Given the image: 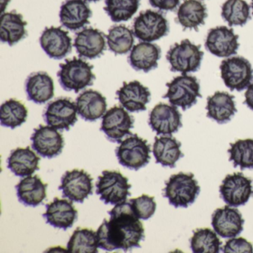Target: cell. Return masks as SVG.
Here are the masks:
<instances>
[{
    "instance_id": "6da1fadb",
    "label": "cell",
    "mask_w": 253,
    "mask_h": 253,
    "mask_svg": "<svg viewBox=\"0 0 253 253\" xmlns=\"http://www.w3.org/2000/svg\"><path fill=\"white\" fill-rule=\"evenodd\" d=\"M108 213L110 219H104L97 231L99 248L108 252L140 248L145 229L129 201L117 204Z\"/></svg>"
},
{
    "instance_id": "7a4b0ae2",
    "label": "cell",
    "mask_w": 253,
    "mask_h": 253,
    "mask_svg": "<svg viewBox=\"0 0 253 253\" xmlns=\"http://www.w3.org/2000/svg\"><path fill=\"white\" fill-rule=\"evenodd\" d=\"M192 173L179 172L172 174L166 182L164 197L175 208H187L195 202L201 188Z\"/></svg>"
},
{
    "instance_id": "3957f363",
    "label": "cell",
    "mask_w": 253,
    "mask_h": 253,
    "mask_svg": "<svg viewBox=\"0 0 253 253\" xmlns=\"http://www.w3.org/2000/svg\"><path fill=\"white\" fill-rule=\"evenodd\" d=\"M92 69L93 66L81 59L74 57L72 60H66L60 65V71L57 73L59 83L65 91L78 93L93 85L95 75Z\"/></svg>"
},
{
    "instance_id": "277c9868",
    "label": "cell",
    "mask_w": 253,
    "mask_h": 253,
    "mask_svg": "<svg viewBox=\"0 0 253 253\" xmlns=\"http://www.w3.org/2000/svg\"><path fill=\"white\" fill-rule=\"evenodd\" d=\"M203 57L201 45H195L189 40L174 44L167 54L171 72H180L182 75L197 72L201 67Z\"/></svg>"
},
{
    "instance_id": "5b68a950",
    "label": "cell",
    "mask_w": 253,
    "mask_h": 253,
    "mask_svg": "<svg viewBox=\"0 0 253 253\" xmlns=\"http://www.w3.org/2000/svg\"><path fill=\"white\" fill-rule=\"evenodd\" d=\"M115 153L121 165L134 171L146 167L151 160L150 145L136 134L123 140Z\"/></svg>"
},
{
    "instance_id": "8992f818",
    "label": "cell",
    "mask_w": 253,
    "mask_h": 253,
    "mask_svg": "<svg viewBox=\"0 0 253 253\" xmlns=\"http://www.w3.org/2000/svg\"><path fill=\"white\" fill-rule=\"evenodd\" d=\"M131 184L127 177L117 171L105 170L98 177L96 183V194L105 204L117 205L126 201L131 196Z\"/></svg>"
},
{
    "instance_id": "52a82bcc",
    "label": "cell",
    "mask_w": 253,
    "mask_h": 253,
    "mask_svg": "<svg viewBox=\"0 0 253 253\" xmlns=\"http://www.w3.org/2000/svg\"><path fill=\"white\" fill-rule=\"evenodd\" d=\"M168 91L164 96L173 106L180 107L183 111L193 106L201 97L199 82L195 77L183 75L174 78L167 84Z\"/></svg>"
},
{
    "instance_id": "ba28073f",
    "label": "cell",
    "mask_w": 253,
    "mask_h": 253,
    "mask_svg": "<svg viewBox=\"0 0 253 253\" xmlns=\"http://www.w3.org/2000/svg\"><path fill=\"white\" fill-rule=\"evenodd\" d=\"M169 32V25L164 14L152 10L140 13L133 23L134 37L143 42L158 41L167 36Z\"/></svg>"
},
{
    "instance_id": "9c48e42d",
    "label": "cell",
    "mask_w": 253,
    "mask_h": 253,
    "mask_svg": "<svg viewBox=\"0 0 253 253\" xmlns=\"http://www.w3.org/2000/svg\"><path fill=\"white\" fill-rule=\"evenodd\" d=\"M220 69L221 78L231 91H243L253 80V68L244 57H234L223 60Z\"/></svg>"
},
{
    "instance_id": "30bf717a",
    "label": "cell",
    "mask_w": 253,
    "mask_h": 253,
    "mask_svg": "<svg viewBox=\"0 0 253 253\" xmlns=\"http://www.w3.org/2000/svg\"><path fill=\"white\" fill-rule=\"evenodd\" d=\"M134 123V118L124 107L115 106L103 115L100 130L109 141L121 143L124 137L132 134L130 130Z\"/></svg>"
},
{
    "instance_id": "8fae6325",
    "label": "cell",
    "mask_w": 253,
    "mask_h": 253,
    "mask_svg": "<svg viewBox=\"0 0 253 253\" xmlns=\"http://www.w3.org/2000/svg\"><path fill=\"white\" fill-rule=\"evenodd\" d=\"M77 114V105L71 99L60 97L47 105L43 118L49 126L61 131H69L78 121Z\"/></svg>"
},
{
    "instance_id": "7c38bea8",
    "label": "cell",
    "mask_w": 253,
    "mask_h": 253,
    "mask_svg": "<svg viewBox=\"0 0 253 253\" xmlns=\"http://www.w3.org/2000/svg\"><path fill=\"white\" fill-rule=\"evenodd\" d=\"M93 180L86 171L75 169L63 174L59 189L63 192V198L74 202L84 203L85 198L93 194Z\"/></svg>"
},
{
    "instance_id": "4fadbf2b",
    "label": "cell",
    "mask_w": 253,
    "mask_h": 253,
    "mask_svg": "<svg viewBox=\"0 0 253 253\" xmlns=\"http://www.w3.org/2000/svg\"><path fill=\"white\" fill-rule=\"evenodd\" d=\"M219 191L226 204L230 207H241L248 202L253 193L252 180L241 172L228 174L223 179Z\"/></svg>"
},
{
    "instance_id": "5bb4252c",
    "label": "cell",
    "mask_w": 253,
    "mask_h": 253,
    "mask_svg": "<svg viewBox=\"0 0 253 253\" xmlns=\"http://www.w3.org/2000/svg\"><path fill=\"white\" fill-rule=\"evenodd\" d=\"M32 147L44 158H56L63 152L65 146L63 135L49 126H39L31 137Z\"/></svg>"
},
{
    "instance_id": "9a60e30c",
    "label": "cell",
    "mask_w": 253,
    "mask_h": 253,
    "mask_svg": "<svg viewBox=\"0 0 253 253\" xmlns=\"http://www.w3.org/2000/svg\"><path fill=\"white\" fill-rule=\"evenodd\" d=\"M181 118L177 106L160 103L151 111L149 124L158 135H171L182 126Z\"/></svg>"
},
{
    "instance_id": "2e32d148",
    "label": "cell",
    "mask_w": 253,
    "mask_h": 253,
    "mask_svg": "<svg viewBox=\"0 0 253 253\" xmlns=\"http://www.w3.org/2000/svg\"><path fill=\"white\" fill-rule=\"evenodd\" d=\"M205 46L216 57H229L237 54L239 48L238 36L235 35L233 29L226 26H218L209 32Z\"/></svg>"
},
{
    "instance_id": "e0dca14e",
    "label": "cell",
    "mask_w": 253,
    "mask_h": 253,
    "mask_svg": "<svg viewBox=\"0 0 253 253\" xmlns=\"http://www.w3.org/2000/svg\"><path fill=\"white\" fill-rule=\"evenodd\" d=\"M244 220L239 210L226 206L218 208L211 216V226L219 236L232 238L238 236L244 229Z\"/></svg>"
},
{
    "instance_id": "ac0fdd59",
    "label": "cell",
    "mask_w": 253,
    "mask_h": 253,
    "mask_svg": "<svg viewBox=\"0 0 253 253\" xmlns=\"http://www.w3.org/2000/svg\"><path fill=\"white\" fill-rule=\"evenodd\" d=\"M40 43L45 54L54 60H62L72 52V39L68 32L60 27L46 28L40 38Z\"/></svg>"
},
{
    "instance_id": "d6986e66",
    "label": "cell",
    "mask_w": 253,
    "mask_h": 253,
    "mask_svg": "<svg viewBox=\"0 0 253 253\" xmlns=\"http://www.w3.org/2000/svg\"><path fill=\"white\" fill-rule=\"evenodd\" d=\"M45 208L46 211L42 217L53 227L67 230L78 219V210L72 202L67 200L55 198L49 204H45Z\"/></svg>"
},
{
    "instance_id": "ffe728a7",
    "label": "cell",
    "mask_w": 253,
    "mask_h": 253,
    "mask_svg": "<svg viewBox=\"0 0 253 253\" xmlns=\"http://www.w3.org/2000/svg\"><path fill=\"white\" fill-rule=\"evenodd\" d=\"M116 94L121 106L130 112L146 111V104L151 100L149 88L137 81L124 83Z\"/></svg>"
},
{
    "instance_id": "44dd1931",
    "label": "cell",
    "mask_w": 253,
    "mask_h": 253,
    "mask_svg": "<svg viewBox=\"0 0 253 253\" xmlns=\"http://www.w3.org/2000/svg\"><path fill=\"white\" fill-rule=\"evenodd\" d=\"M74 46L79 57L89 60L98 58L106 48L104 34L93 28L84 29L75 35Z\"/></svg>"
},
{
    "instance_id": "7402d4cb",
    "label": "cell",
    "mask_w": 253,
    "mask_h": 253,
    "mask_svg": "<svg viewBox=\"0 0 253 253\" xmlns=\"http://www.w3.org/2000/svg\"><path fill=\"white\" fill-rule=\"evenodd\" d=\"M91 16L92 11L85 0H66L60 7V23L69 30H79L89 24Z\"/></svg>"
},
{
    "instance_id": "603a6c76",
    "label": "cell",
    "mask_w": 253,
    "mask_h": 253,
    "mask_svg": "<svg viewBox=\"0 0 253 253\" xmlns=\"http://www.w3.org/2000/svg\"><path fill=\"white\" fill-rule=\"evenodd\" d=\"M78 114L82 119L94 122L106 114V99L101 93L94 90H85L76 99Z\"/></svg>"
},
{
    "instance_id": "cb8c5ba5",
    "label": "cell",
    "mask_w": 253,
    "mask_h": 253,
    "mask_svg": "<svg viewBox=\"0 0 253 253\" xmlns=\"http://www.w3.org/2000/svg\"><path fill=\"white\" fill-rule=\"evenodd\" d=\"M161 57V49L158 45L142 42L133 47L128 60L134 70L147 73L158 67Z\"/></svg>"
},
{
    "instance_id": "d4e9b609",
    "label": "cell",
    "mask_w": 253,
    "mask_h": 253,
    "mask_svg": "<svg viewBox=\"0 0 253 253\" xmlns=\"http://www.w3.org/2000/svg\"><path fill=\"white\" fill-rule=\"evenodd\" d=\"M25 88L28 100L37 104L47 103L54 95V81L46 72H35L29 75Z\"/></svg>"
},
{
    "instance_id": "484cf974",
    "label": "cell",
    "mask_w": 253,
    "mask_h": 253,
    "mask_svg": "<svg viewBox=\"0 0 253 253\" xmlns=\"http://www.w3.org/2000/svg\"><path fill=\"white\" fill-rule=\"evenodd\" d=\"M48 184L44 183L39 176H28L16 185L19 201L26 207H36L46 198Z\"/></svg>"
},
{
    "instance_id": "4316f807",
    "label": "cell",
    "mask_w": 253,
    "mask_h": 253,
    "mask_svg": "<svg viewBox=\"0 0 253 253\" xmlns=\"http://www.w3.org/2000/svg\"><path fill=\"white\" fill-rule=\"evenodd\" d=\"M206 109L207 117L220 124L229 122L237 112L234 96L224 91H217L209 97Z\"/></svg>"
},
{
    "instance_id": "83f0119b",
    "label": "cell",
    "mask_w": 253,
    "mask_h": 253,
    "mask_svg": "<svg viewBox=\"0 0 253 253\" xmlns=\"http://www.w3.org/2000/svg\"><path fill=\"white\" fill-rule=\"evenodd\" d=\"M41 158L30 149L17 148L11 151L7 159V167L17 177H28L40 169Z\"/></svg>"
},
{
    "instance_id": "f1b7e54d",
    "label": "cell",
    "mask_w": 253,
    "mask_h": 253,
    "mask_svg": "<svg viewBox=\"0 0 253 253\" xmlns=\"http://www.w3.org/2000/svg\"><path fill=\"white\" fill-rule=\"evenodd\" d=\"M26 26L21 14L16 11L3 13L1 15L0 40L10 46L15 45L27 36Z\"/></svg>"
},
{
    "instance_id": "f546056e",
    "label": "cell",
    "mask_w": 253,
    "mask_h": 253,
    "mask_svg": "<svg viewBox=\"0 0 253 253\" xmlns=\"http://www.w3.org/2000/svg\"><path fill=\"white\" fill-rule=\"evenodd\" d=\"M180 147L181 143L171 135L155 137L152 152L157 164L170 168L175 167L176 163L183 157Z\"/></svg>"
},
{
    "instance_id": "4dcf8cb0",
    "label": "cell",
    "mask_w": 253,
    "mask_h": 253,
    "mask_svg": "<svg viewBox=\"0 0 253 253\" xmlns=\"http://www.w3.org/2000/svg\"><path fill=\"white\" fill-rule=\"evenodd\" d=\"M207 17V7L199 0H185L177 10V22L184 29L198 31Z\"/></svg>"
},
{
    "instance_id": "1f68e13d",
    "label": "cell",
    "mask_w": 253,
    "mask_h": 253,
    "mask_svg": "<svg viewBox=\"0 0 253 253\" xmlns=\"http://www.w3.org/2000/svg\"><path fill=\"white\" fill-rule=\"evenodd\" d=\"M106 38L109 50L117 55L126 54L134 45V33L124 25L112 26Z\"/></svg>"
},
{
    "instance_id": "d6a6232c",
    "label": "cell",
    "mask_w": 253,
    "mask_h": 253,
    "mask_svg": "<svg viewBox=\"0 0 253 253\" xmlns=\"http://www.w3.org/2000/svg\"><path fill=\"white\" fill-rule=\"evenodd\" d=\"M97 232L86 228H78L67 244V251L72 253H97Z\"/></svg>"
},
{
    "instance_id": "836d02e7",
    "label": "cell",
    "mask_w": 253,
    "mask_h": 253,
    "mask_svg": "<svg viewBox=\"0 0 253 253\" xmlns=\"http://www.w3.org/2000/svg\"><path fill=\"white\" fill-rule=\"evenodd\" d=\"M27 118L28 109L15 99H10L1 106L0 123L2 126L14 129L24 124Z\"/></svg>"
},
{
    "instance_id": "e575fe53",
    "label": "cell",
    "mask_w": 253,
    "mask_h": 253,
    "mask_svg": "<svg viewBox=\"0 0 253 253\" xmlns=\"http://www.w3.org/2000/svg\"><path fill=\"white\" fill-rule=\"evenodd\" d=\"M221 16L229 26H243L250 19V8L244 0H226Z\"/></svg>"
},
{
    "instance_id": "d590c367",
    "label": "cell",
    "mask_w": 253,
    "mask_h": 253,
    "mask_svg": "<svg viewBox=\"0 0 253 253\" xmlns=\"http://www.w3.org/2000/svg\"><path fill=\"white\" fill-rule=\"evenodd\" d=\"M104 10L115 23L131 20L137 13L140 0H105Z\"/></svg>"
},
{
    "instance_id": "8d00e7d4",
    "label": "cell",
    "mask_w": 253,
    "mask_h": 253,
    "mask_svg": "<svg viewBox=\"0 0 253 253\" xmlns=\"http://www.w3.org/2000/svg\"><path fill=\"white\" fill-rule=\"evenodd\" d=\"M191 249L195 253H218L221 241L215 231L208 228L198 229L190 240Z\"/></svg>"
},
{
    "instance_id": "74e56055",
    "label": "cell",
    "mask_w": 253,
    "mask_h": 253,
    "mask_svg": "<svg viewBox=\"0 0 253 253\" xmlns=\"http://www.w3.org/2000/svg\"><path fill=\"white\" fill-rule=\"evenodd\" d=\"M229 161H232L234 167H239L241 170L253 169V140H238L230 143Z\"/></svg>"
},
{
    "instance_id": "f35d334b",
    "label": "cell",
    "mask_w": 253,
    "mask_h": 253,
    "mask_svg": "<svg viewBox=\"0 0 253 253\" xmlns=\"http://www.w3.org/2000/svg\"><path fill=\"white\" fill-rule=\"evenodd\" d=\"M133 211L140 220H149L156 211L157 204L155 198L143 195L129 200Z\"/></svg>"
},
{
    "instance_id": "ab89813d",
    "label": "cell",
    "mask_w": 253,
    "mask_h": 253,
    "mask_svg": "<svg viewBox=\"0 0 253 253\" xmlns=\"http://www.w3.org/2000/svg\"><path fill=\"white\" fill-rule=\"evenodd\" d=\"M222 251L224 253H253L251 243L244 238H232L226 241Z\"/></svg>"
},
{
    "instance_id": "60d3db41",
    "label": "cell",
    "mask_w": 253,
    "mask_h": 253,
    "mask_svg": "<svg viewBox=\"0 0 253 253\" xmlns=\"http://www.w3.org/2000/svg\"><path fill=\"white\" fill-rule=\"evenodd\" d=\"M153 8L161 11H174L180 4V0H149Z\"/></svg>"
},
{
    "instance_id": "b9f144b4",
    "label": "cell",
    "mask_w": 253,
    "mask_h": 253,
    "mask_svg": "<svg viewBox=\"0 0 253 253\" xmlns=\"http://www.w3.org/2000/svg\"><path fill=\"white\" fill-rule=\"evenodd\" d=\"M244 103L253 111V83L247 87L245 93V101Z\"/></svg>"
},
{
    "instance_id": "7bdbcfd3",
    "label": "cell",
    "mask_w": 253,
    "mask_h": 253,
    "mask_svg": "<svg viewBox=\"0 0 253 253\" xmlns=\"http://www.w3.org/2000/svg\"><path fill=\"white\" fill-rule=\"evenodd\" d=\"M8 1L9 0H1V7H2V14H3L4 10L6 8L7 5H8Z\"/></svg>"
},
{
    "instance_id": "ee69618b",
    "label": "cell",
    "mask_w": 253,
    "mask_h": 253,
    "mask_svg": "<svg viewBox=\"0 0 253 253\" xmlns=\"http://www.w3.org/2000/svg\"><path fill=\"white\" fill-rule=\"evenodd\" d=\"M85 1H88V2H98L100 0H85Z\"/></svg>"
},
{
    "instance_id": "f6af8a7d",
    "label": "cell",
    "mask_w": 253,
    "mask_h": 253,
    "mask_svg": "<svg viewBox=\"0 0 253 253\" xmlns=\"http://www.w3.org/2000/svg\"><path fill=\"white\" fill-rule=\"evenodd\" d=\"M252 8H253V0H252Z\"/></svg>"
}]
</instances>
